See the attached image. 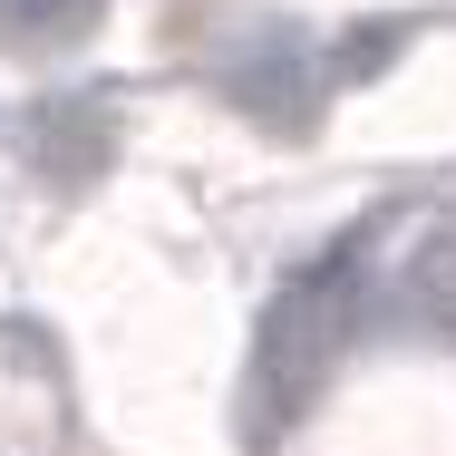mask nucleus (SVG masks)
Listing matches in <instances>:
<instances>
[{
	"mask_svg": "<svg viewBox=\"0 0 456 456\" xmlns=\"http://www.w3.org/2000/svg\"><path fill=\"white\" fill-rule=\"evenodd\" d=\"M224 97L243 107V117H263V126H311V69H301V49L291 39H263V49H243L233 69H224Z\"/></svg>",
	"mask_w": 456,
	"mask_h": 456,
	"instance_id": "1",
	"label": "nucleus"
},
{
	"mask_svg": "<svg viewBox=\"0 0 456 456\" xmlns=\"http://www.w3.org/2000/svg\"><path fill=\"white\" fill-rule=\"evenodd\" d=\"M107 146H117V136H107V107H88V97H69V107L49 97V107H39V175L88 184L97 166H107Z\"/></svg>",
	"mask_w": 456,
	"mask_h": 456,
	"instance_id": "2",
	"label": "nucleus"
},
{
	"mask_svg": "<svg viewBox=\"0 0 456 456\" xmlns=\"http://www.w3.org/2000/svg\"><path fill=\"white\" fill-rule=\"evenodd\" d=\"M398 49H408V20H360V29L330 49V88H369Z\"/></svg>",
	"mask_w": 456,
	"mask_h": 456,
	"instance_id": "3",
	"label": "nucleus"
},
{
	"mask_svg": "<svg viewBox=\"0 0 456 456\" xmlns=\"http://www.w3.org/2000/svg\"><path fill=\"white\" fill-rule=\"evenodd\" d=\"M0 20L10 29H69V20H88V0H0Z\"/></svg>",
	"mask_w": 456,
	"mask_h": 456,
	"instance_id": "4",
	"label": "nucleus"
}]
</instances>
